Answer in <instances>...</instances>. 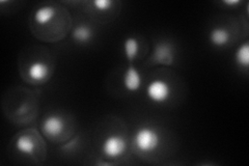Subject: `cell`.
<instances>
[{"instance_id":"6da1fadb","label":"cell","mask_w":249,"mask_h":166,"mask_svg":"<svg viewBox=\"0 0 249 166\" xmlns=\"http://www.w3.org/2000/svg\"><path fill=\"white\" fill-rule=\"evenodd\" d=\"M30 26L38 39L47 43H56L72 29V19L65 7L46 3L31 13Z\"/></svg>"},{"instance_id":"5bb4252c","label":"cell","mask_w":249,"mask_h":166,"mask_svg":"<svg viewBox=\"0 0 249 166\" xmlns=\"http://www.w3.org/2000/svg\"><path fill=\"white\" fill-rule=\"evenodd\" d=\"M115 4L112 0H95V1L90 2V5L93 7L97 13H109L112 11L113 5Z\"/></svg>"},{"instance_id":"5b68a950","label":"cell","mask_w":249,"mask_h":166,"mask_svg":"<svg viewBox=\"0 0 249 166\" xmlns=\"http://www.w3.org/2000/svg\"><path fill=\"white\" fill-rule=\"evenodd\" d=\"M52 69L53 68L49 61L41 58H35L26 65L25 73H22V77L30 84H45L49 81L52 76Z\"/></svg>"},{"instance_id":"8992f818","label":"cell","mask_w":249,"mask_h":166,"mask_svg":"<svg viewBox=\"0 0 249 166\" xmlns=\"http://www.w3.org/2000/svg\"><path fill=\"white\" fill-rule=\"evenodd\" d=\"M176 52L173 43L168 41H159L155 44L149 60L152 66L158 65L171 67L175 65Z\"/></svg>"},{"instance_id":"ba28073f","label":"cell","mask_w":249,"mask_h":166,"mask_svg":"<svg viewBox=\"0 0 249 166\" xmlns=\"http://www.w3.org/2000/svg\"><path fill=\"white\" fill-rule=\"evenodd\" d=\"M145 94L154 104H164L171 96V88L167 81L163 79H154L146 86Z\"/></svg>"},{"instance_id":"9c48e42d","label":"cell","mask_w":249,"mask_h":166,"mask_svg":"<svg viewBox=\"0 0 249 166\" xmlns=\"http://www.w3.org/2000/svg\"><path fill=\"white\" fill-rule=\"evenodd\" d=\"M123 85L124 90L129 92H137L142 85V76L138 69L133 65L129 64L123 76Z\"/></svg>"},{"instance_id":"3957f363","label":"cell","mask_w":249,"mask_h":166,"mask_svg":"<svg viewBox=\"0 0 249 166\" xmlns=\"http://www.w3.org/2000/svg\"><path fill=\"white\" fill-rule=\"evenodd\" d=\"M132 145L138 155H151L159 148L161 145V135L159 131L153 126H140L132 138Z\"/></svg>"},{"instance_id":"52a82bcc","label":"cell","mask_w":249,"mask_h":166,"mask_svg":"<svg viewBox=\"0 0 249 166\" xmlns=\"http://www.w3.org/2000/svg\"><path fill=\"white\" fill-rule=\"evenodd\" d=\"M127 148V139L121 134H109L104 138L102 146H101L103 155L106 157V159L109 160L120 159L126 153Z\"/></svg>"},{"instance_id":"7a4b0ae2","label":"cell","mask_w":249,"mask_h":166,"mask_svg":"<svg viewBox=\"0 0 249 166\" xmlns=\"http://www.w3.org/2000/svg\"><path fill=\"white\" fill-rule=\"evenodd\" d=\"M12 145L19 155L30 158L36 163L46 159L47 148L44 135L36 129H26L18 133L14 137Z\"/></svg>"},{"instance_id":"8fae6325","label":"cell","mask_w":249,"mask_h":166,"mask_svg":"<svg viewBox=\"0 0 249 166\" xmlns=\"http://www.w3.org/2000/svg\"><path fill=\"white\" fill-rule=\"evenodd\" d=\"M71 37L78 45H88L95 37V30L88 24H78L72 29Z\"/></svg>"},{"instance_id":"4fadbf2b","label":"cell","mask_w":249,"mask_h":166,"mask_svg":"<svg viewBox=\"0 0 249 166\" xmlns=\"http://www.w3.org/2000/svg\"><path fill=\"white\" fill-rule=\"evenodd\" d=\"M233 61L241 70L247 71L249 67V43L248 41L240 45L233 54Z\"/></svg>"},{"instance_id":"7c38bea8","label":"cell","mask_w":249,"mask_h":166,"mask_svg":"<svg viewBox=\"0 0 249 166\" xmlns=\"http://www.w3.org/2000/svg\"><path fill=\"white\" fill-rule=\"evenodd\" d=\"M123 50L124 57L127 58L129 64H133V61L138 57L140 51V42L135 37H128L124 39Z\"/></svg>"},{"instance_id":"30bf717a","label":"cell","mask_w":249,"mask_h":166,"mask_svg":"<svg viewBox=\"0 0 249 166\" xmlns=\"http://www.w3.org/2000/svg\"><path fill=\"white\" fill-rule=\"evenodd\" d=\"M231 31L227 27L215 26L209 33V41L215 48H222L231 41Z\"/></svg>"},{"instance_id":"277c9868","label":"cell","mask_w":249,"mask_h":166,"mask_svg":"<svg viewBox=\"0 0 249 166\" xmlns=\"http://www.w3.org/2000/svg\"><path fill=\"white\" fill-rule=\"evenodd\" d=\"M69 122L64 115L58 113H51L46 115L41 123V133L53 142L67 141L70 137L67 133H71Z\"/></svg>"},{"instance_id":"9a60e30c","label":"cell","mask_w":249,"mask_h":166,"mask_svg":"<svg viewBox=\"0 0 249 166\" xmlns=\"http://www.w3.org/2000/svg\"><path fill=\"white\" fill-rule=\"evenodd\" d=\"M223 4L225 5H229V6H236V5H239L241 3L240 0H224V1H222Z\"/></svg>"}]
</instances>
